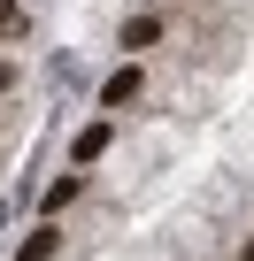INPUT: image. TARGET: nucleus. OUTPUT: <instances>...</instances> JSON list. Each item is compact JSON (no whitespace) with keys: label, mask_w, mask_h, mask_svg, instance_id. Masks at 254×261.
Returning <instances> with one entry per match:
<instances>
[{"label":"nucleus","mask_w":254,"mask_h":261,"mask_svg":"<svg viewBox=\"0 0 254 261\" xmlns=\"http://www.w3.org/2000/svg\"><path fill=\"white\" fill-rule=\"evenodd\" d=\"M139 85H147V69H116V77L100 85V100H108V108H131V100H139Z\"/></svg>","instance_id":"1"},{"label":"nucleus","mask_w":254,"mask_h":261,"mask_svg":"<svg viewBox=\"0 0 254 261\" xmlns=\"http://www.w3.org/2000/svg\"><path fill=\"white\" fill-rule=\"evenodd\" d=\"M154 39H162V16H154V8H147V16H131V23H123V46H131V54H147Z\"/></svg>","instance_id":"2"},{"label":"nucleus","mask_w":254,"mask_h":261,"mask_svg":"<svg viewBox=\"0 0 254 261\" xmlns=\"http://www.w3.org/2000/svg\"><path fill=\"white\" fill-rule=\"evenodd\" d=\"M77 192H85V177H54V185L39 192V207H47V215H62V207L77 200Z\"/></svg>","instance_id":"3"},{"label":"nucleus","mask_w":254,"mask_h":261,"mask_svg":"<svg viewBox=\"0 0 254 261\" xmlns=\"http://www.w3.org/2000/svg\"><path fill=\"white\" fill-rule=\"evenodd\" d=\"M54 253H62V238H54V223H39V230L24 238V253H16V261H54Z\"/></svg>","instance_id":"4"},{"label":"nucleus","mask_w":254,"mask_h":261,"mask_svg":"<svg viewBox=\"0 0 254 261\" xmlns=\"http://www.w3.org/2000/svg\"><path fill=\"white\" fill-rule=\"evenodd\" d=\"M100 146H108V123H85V130H77V146H70V154H77V169H85Z\"/></svg>","instance_id":"5"},{"label":"nucleus","mask_w":254,"mask_h":261,"mask_svg":"<svg viewBox=\"0 0 254 261\" xmlns=\"http://www.w3.org/2000/svg\"><path fill=\"white\" fill-rule=\"evenodd\" d=\"M24 31V0H0V39H16Z\"/></svg>","instance_id":"6"},{"label":"nucleus","mask_w":254,"mask_h":261,"mask_svg":"<svg viewBox=\"0 0 254 261\" xmlns=\"http://www.w3.org/2000/svg\"><path fill=\"white\" fill-rule=\"evenodd\" d=\"M239 261H254V246H246V253H239Z\"/></svg>","instance_id":"7"}]
</instances>
